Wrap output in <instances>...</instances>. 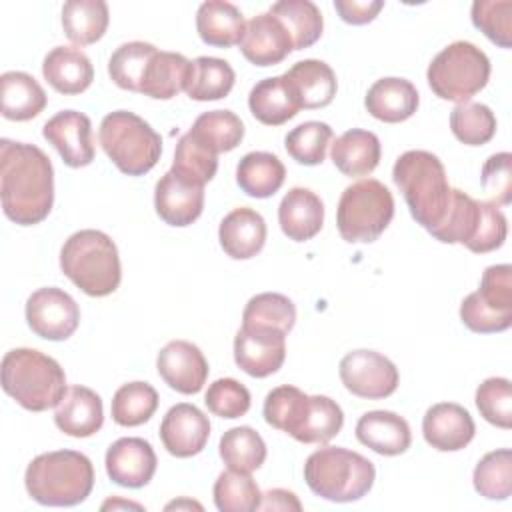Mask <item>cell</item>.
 <instances>
[{
    "instance_id": "6da1fadb",
    "label": "cell",
    "mask_w": 512,
    "mask_h": 512,
    "mask_svg": "<svg viewBox=\"0 0 512 512\" xmlns=\"http://www.w3.org/2000/svg\"><path fill=\"white\" fill-rule=\"evenodd\" d=\"M0 198L6 218L20 226H34L50 214L54 168L38 146L0 140Z\"/></svg>"
},
{
    "instance_id": "7a4b0ae2",
    "label": "cell",
    "mask_w": 512,
    "mask_h": 512,
    "mask_svg": "<svg viewBox=\"0 0 512 512\" xmlns=\"http://www.w3.org/2000/svg\"><path fill=\"white\" fill-rule=\"evenodd\" d=\"M392 180L402 192L412 218L428 232L434 230L452 198L440 158L428 150H408L396 158Z\"/></svg>"
},
{
    "instance_id": "3957f363",
    "label": "cell",
    "mask_w": 512,
    "mask_h": 512,
    "mask_svg": "<svg viewBox=\"0 0 512 512\" xmlns=\"http://www.w3.org/2000/svg\"><path fill=\"white\" fill-rule=\"evenodd\" d=\"M24 486L42 506H76L94 486L90 458L76 450H54L32 458L24 474Z\"/></svg>"
},
{
    "instance_id": "277c9868",
    "label": "cell",
    "mask_w": 512,
    "mask_h": 512,
    "mask_svg": "<svg viewBox=\"0 0 512 512\" xmlns=\"http://www.w3.org/2000/svg\"><path fill=\"white\" fill-rule=\"evenodd\" d=\"M2 390L30 412L60 404L66 394V374L48 354L34 348H14L2 358Z\"/></svg>"
},
{
    "instance_id": "5b68a950",
    "label": "cell",
    "mask_w": 512,
    "mask_h": 512,
    "mask_svg": "<svg viewBox=\"0 0 512 512\" xmlns=\"http://www.w3.org/2000/svg\"><path fill=\"white\" fill-rule=\"evenodd\" d=\"M64 276L84 294L102 298L112 294L122 280L120 256L114 240L100 230H78L60 250Z\"/></svg>"
},
{
    "instance_id": "8992f818",
    "label": "cell",
    "mask_w": 512,
    "mask_h": 512,
    "mask_svg": "<svg viewBox=\"0 0 512 512\" xmlns=\"http://www.w3.org/2000/svg\"><path fill=\"white\" fill-rule=\"evenodd\" d=\"M304 480L324 500L354 502L374 486L376 468L366 456L354 450L324 446L306 458Z\"/></svg>"
},
{
    "instance_id": "52a82bcc",
    "label": "cell",
    "mask_w": 512,
    "mask_h": 512,
    "mask_svg": "<svg viewBox=\"0 0 512 512\" xmlns=\"http://www.w3.org/2000/svg\"><path fill=\"white\" fill-rule=\"evenodd\" d=\"M98 142L112 164L128 176H144L162 154L160 134L138 114L116 110L102 118Z\"/></svg>"
},
{
    "instance_id": "ba28073f",
    "label": "cell",
    "mask_w": 512,
    "mask_h": 512,
    "mask_svg": "<svg viewBox=\"0 0 512 512\" xmlns=\"http://www.w3.org/2000/svg\"><path fill=\"white\" fill-rule=\"evenodd\" d=\"M426 80L438 98L470 102L490 80V60L476 44L456 40L432 58Z\"/></svg>"
},
{
    "instance_id": "9c48e42d",
    "label": "cell",
    "mask_w": 512,
    "mask_h": 512,
    "mask_svg": "<svg viewBox=\"0 0 512 512\" xmlns=\"http://www.w3.org/2000/svg\"><path fill=\"white\" fill-rule=\"evenodd\" d=\"M394 196L374 178L358 180L344 188L338 208L336 226L346 242H374L392 222Z\"/></svg>"
},
{
    "instance_id": "30bf717a",
    "label": "cell",
    "mask_w": 512,
    "mask_h": 512,
    "mask_svg": "<svg viewBox=\"0 0 512 512\" xmlns=\"http://www.w3.org/2000/svg\"><path fill=\"white\" fill-rule=\"evenodd\" d=\"M340 380L358 398L380 400L396 392L400 376L390 358L374 350H352L340 360Z\"/></svg>"
},
{
    "instance_id": "8fae6325",
    "label": "cell",
    "mask_w": 512,
    "mask_h": 512,
    "mask_svg": "<svg viewBox=\"0 0 512 512\" xmlns=\"http://www.w3.org/2000/svg\"><path fill=\"white\" fill-rule=\"evenodd\" d=\"M26 322L30 330L44 340H68L78 328L80 308L62 288H38L26 300Z\"/></svg>"
},
{
    "instance_id": "7c38bea8",
    "label": "cell",
    "mask_w": 512,
    "mask_h": 512,
    "mask_svg": "<svg viewBox=\"0 0 512 512\" xmlns=\"http://www.w3.org/2000/svg\"><path fill=\"white\" fill-rule=\"evenodd\" d=\"M204 182L194 176L170 168L154 188L156 214L170 226H188L202 214Z\"/></svg>"
},
{
    "instance_id": "4fadbf2b",
    "label": "cell",
    "mask_w": 512,
    "mask_h": 512,
    "mask_svg": "<svg viewBox=\"0 0 512 512\" xmlns=\"http://www.w3.org/2000/svg\"><path fill=\"white\" fill-rule=\"evenodd\" d=\"M286 358V334L264 326H242L234 338V362L254 378L278 372Z\"/></svg>"
},
{
    "instance_id": "5bb4252c",
    "label": "cell",
    "mask_w": 512,
    "mask_h": 512,
    "mask_svg": "<svg viewBox=\"0 0 512 512\" xmlns=\"http://www.w3.org/2000/svg\"><path fill=\"white\" fill-rule=\"evenodd\" d=\"M42 136L58 150L66 166L84 168L92 164V122L86 114L78 110H62L42 126Z\"/></svg>"
},
{
    "instance_id": "9a60e30c",
    "label": "cell",
    "mask_w": 512,
    "mask_h": 512,
    "mask_svg": "<svg viewBox=\"0 0 512 512\" xmlns=\"http://www.w3.org/2000/svg\"><path fill=\"white\" fill-rule=\"evenodd\" d=\"M156 370L180 394H196L208 380V362L202 350L188 340L168 342L158 352Z\"/></svg>"
},
{
    "instance_id": "2e32d148",
    "label": "cell",
    "mask_w": 512,
    "mask_h": 512,
    "mask_svg": "<svg viewBox=\"0 0 512 512\" xmlns=\"http://www.w3.org/2000/svg\"><path fill=\"white\" fill-rule=\"evenodd\" d=\"M210 438L208 416L194 404L180 402L172 406L160 424V440L168 454L190 458L204 450Z\"/></svg>"
},
{
    "instance_id": "e0dca14e",
    "label": "cell",
    "mask_w": 512,
    "mask_h": 512,
    "mask_svg": "<svg viewBox=\"0 0 512 512\" xmlns=\"http://www.w3.org/2000/svg\"><path fill=\"white\" fill-rule=\"evenodd\" d=\"M108 478L124 488L146 486L156 472V454L148 440L138 436L118 438L106 450Z\"/></svg>"
},
{
    "instance_id": "ac0fdd59",
    "label": "cell",
    "mask_w": 512,
    "mask_h": 512,
    "mask_svg": "<svg viewBox=\"0 0 512 512\" xmlns=\"http://www.w3.org/2000/svg\"><path fill=\"white\" fill-rule=\"evenodd\" d=\"M476 426L470 412L454 402H440L426 410L422 418L424 440L440 452L466 448L474 438Z\"/></svg>"
},
{
    "instance_id": "d6986e66",
    "label": "cell",
    "mask_w": 512,
    "mask_h": 512,
    "mask_svg": "<svg viewBox=\"0 0 512 512\" xmlns=\"http://www.w3.org/2000/svg\"><path fill=\"white\" fill-rule=\"evenodd\" d=\"M292 50L294 44L288 30L274 14L262 12L246 22L240 52L254 66L280 64Z\"/></svg>"
},
{
    "instance_id": "ffe728a7",
    "label": "cell",
    "mask_w": 512,
    "mask_h": 512,
    "mask_svg": "<svg viewBox=\"0 0 512 512\" xmlns=\"http://www.w3.org/2000/svg\"><path fill=\"white\" fill-rule=\"evenodd\" d=\"M278 224L294 242L314 238L324 226V204L320 196L308 188H290L278 206Z\"/></svg>"
},
{
    "instance_id": "44dd1931",
    "label": "cell",
    "mask_w": 512,
    "mask_h": 512,
    "mask_svg": "<svg viewBox=\"0 0 512 512\" xmlns=\"http://www.w3.org/2000/svg\"><path fill=\"white\" fill-rule=\"evenodd\" d=\"M356 438L380 456H398L410 448L412 432L408 422L390 410H372L358 418Z\"/></svg>"
},
{
    "instance_id": "7402d4cb",
    "label": "cell",
    "mask_w": 512,
    "mask_h": 512,
    "mask_svg": "<svg viewBox=\"0 0 512 512\" xmlns=\"http://www.w3.org/2000/svg\"><path fill=\"white\" fill-rule=\"evenodd\" d=\"M420 104L416 86L406 78H380L376 80L364 98V106L370 116L386 124H398L408 120Z\"/></svg>"
},
{
    "instance_id": "603a6c76",
    "label": "cell",
    "mask_w": 512,
    "mask_h": 512,
    "mask_svg": "<svg viewBox=\"0 0 512 512\" xmlns=\"http://www.w3.org/2000/svg\"><path fill=\"white\" fill-rule=\"evenodd\" d=\"M56 426L74 438H88L104 424L102 398L86 386H70L56 406Z\"/></svg>"
},
{
    "instance_id": "cb8c5ba5",
    "label": "cell",
    "mask_w": 512,
    "mask_h": 512,
    "mask_svg": "<svg viewBox=\"0 0 512 512\" xmlns=\"http://www.w3.org/2000/svg\"><path fill=\"white\" fill-rule=\"evenodd\" d=\"M222 250L234 260L254 258L266 242V222L252 208H234L228 212L218 228Z\"/></svg>"
},
{
    "instance_id": "d4e9b609",
    "label": "cell",
    "mask_w": 512,
    "mask_h": 512,
    "mask_svg": "<svg viewBox=\"0 0 512 512\" xmlns=\"http://www.w3.org/2000/svg\"><path fill=\"white\" fill-rule=\"evenodd\" d=\"M42 74L46 82L60 94L74 96L90 88L94 80V68L90 58L76 46H56L42 62Z\"/></svg>"
},
{
    "instance_id": "484cf974",
    "label": "cell",
    "mask_w": 512,
    "mask_h": 512,
    "mask_svg": "<svg viewBox=\"0 0 512 512\" xmlns=\"http://www.w3.org/2000/svg\"><path fill=\"white\" fill-rule=\"evenodd\" d=\"M300 108L316 110L328 106L336 96V74L322 60H300L284 72Z\"/></svg>"
},
{
    "instance_id": "4316f807",
    "label": "cell",
    "mask_w": 512,
    "mask_h": 512,
    "mask_svg": "<svg viewBox=\"0 0 512 512\" xmlns=\"http://www.w3.org/2000/svg\"><path fill=\"white\" fill-rule=\"evenodd\" d=\"M380 140L374 132L352 128L340 134L330 148L334 166L350 178L368 176L380 162Z\"/></svg>"
},
{
    "instance_id": "83f0119b",
    "label": "cell",
    "mask_w": 512,
    "mask_h": 512,
    "mask_svg": "<svg viewBox=\"0 0 512 512\" xmlns=\"http://www.w3.org/2000/svg\"><path fill=\"white\" fill-rule=\"evenodd\" d=\"M46 102V92L34 76L20 70L0 76V112L6 120H32L46 108Z\"/></svg>"
},
{
    "instance_id": "f1b7e54d",
    "label": "cell",
    "mask_w": 512,
    "mask_h": 512,
    "mask_svg": "<svg viewBox=\"0 0 512 512\" xmlns=\"http://www.w3.org/2000/svg\"><path fill=\"white\" fill-rule=\"evenodd\" d=\"M248 108L266 126H280L302 110L284 74L256 82L248 94Z\"/></svg>"
},
{
    "instance_id": "f546056e",
    "label": "cell",
    "mask_w": 512,
    "mask_h": 512,
    "mask_svg": "<svg viewBox=\"0 0 512 512\" xmlns=\"http://www.w3.org/2000/svg\"><path fill=\"white\" fill-rule=\"evenodd\" d=\"M196 30L204 44L230 48L240 44L246 30V20L234 4L224 0H208L202 2L196 12Z\"/></svg>"
},
{
    "instance_id": "4dcf8cb0",
    "label": "cell",
    "mask_w": 512,
    "mask_h": 512,
    "mask_svg": "<svg viewBox=\"0 0 512 512\" xmlns=\"http://www.w3.org/2000/svg\"><path fill=\"white\" fill-rule=\"evenodd\" d=\"M286 178L282 160L272 152H248L236 166V182L252 198L274 196Z\"/></svg>"
},
{
    "instance_id": "1f68e13d",
    "label": "cell",
    "mask_w": 512,
    "mask_h": 512,
    "mask_svg": "<svg viewBox=\"0 0 512 512\" xmlns=\"http://www.w3.org/2000/svg\"><path fill=\"white\" fill-rule=\"evenodd\" d=\"M110 22L108 4L104 0H68L62 6V28L70 42L88 46L98 42Z\"/></svg>"
},
{
    "instance_id": "d6a6232c",
    "label": "cell",
    "mask_w": 512,
    "mask_h": 512,
    "mask_svg": "<svg viewBox=\"0 0 512 512\" xmlns=\"http://www.w3.org/2000/svg\"><path fill=\"white\" fill-rule=\"evenodd\" d=\"M190 60L180 52L158 50L148 66L142 92L154 100H170L186 88L190 74Z\"/></svg>"
},
{
    "instance_id": "836d02e7",
    "label": "cell",
    "mask_w": 512,
    "mask_h": 512,
    "mask_svg": "<svg viewBox=\"0 0 512 512\" xmlns=\"http://www.w3.org/2000/svg\"><path fill=\"white\" fill-rule=\"evenodd\" d=\"M236 74L232 66L214 56H198L190 64V74L184 92L198 102L220 100L230 94Z\"/></svg>"
},
{
    "instance_id": "e575fe53",
    "label": "cell",
    "mask_w": 512,
    "mask_h": 512,
    "mask_svg": "<svg viewBox=\"0 0 512 512\" xmlns=\"http://www.w3.org/2000/svg\"><path fill=\"white\" fill-rule=\"evenodd\" d=\"M288 30L294 50L312 46L324 30V18L318 6L310 0H280L268 10Z\"/></svg>"
},
{
    "instance_id": "d590c367",
    "label": "cell",
    "mask_w": 512,
    "mask_h": 512,
    "mask_svg": "<svg viewBox=\"0 0 512 512\" xmlns=\"http://www.w3.org/2000/svg\"><path fill=\"white\" fill-rule=\"evenodd\" d=\"M156 52L158 48L150 42L134 40L120 44L108 60V74L112 82L122 90L142 92L148 66Z\"/></svg>"
},
{
    "instance_id": "8d00e7d4",
    "label": "cell",
    "mask_w": 512,
    "mask_h": 512,
    "mask_svg": "<svg viewBox=\"0 0 512 512\" xmlns=\"http://www.w3.org/2000/svg\"><path fill=\"white\" fill-rule=\"evenodd\" d=\"M190 136L214 154L230 152L242 142L244 124L230 110H210L194 120Z\"/></svg>"
},
{
    "instance_id": "74e56055",
    "label": "cell",
    "mask_w": 512,
    "mask_h": 512,
    "mask_svg": "<svg viewBox=\"0 0 512 512\" xmlns=\"http://www.w3.org/2000/svg\"><path fill=\"white\" fill-rule=\"evenodd\" d=\"M480 216V200H474L466 192L452 188V198L442 222L430 230V234L444 244H468L476 232Z\"/></svg>"
},
{
    "instance_id": "f35d334b",
    "label": "cell",
    "mask_w": 512,
    "mask_h": 512,
    "mask_svg": "<svg viewBox=\"0 0 512 512\" xmlns=\"http://www.w3.org/2000/svg\"><path fill=\"white\" fill-rule=\"evenodd\" d=\"M222 462L240 472H254L266 460V444L250 426H236L222 434L218 446Z\"/></svg>"
},
{
    "instance_id": "ab89813d",
    "label": "cell",
    "mask_w": 512,
    "mask_h": 512,
    "mask_svg": "<svg viewBox=\"0 0 512 512\" xmlns=\"http://www.w3.org/2000/svg\"><path fill=\"white\" fill-rule=\"evenodd\" d=\"M158 408V392L148 382L122 384L112 398V420L118 426H140L148 422Z\"/></svg>"
},
{
    "instance_id": "60d3db41",
    "label": "cell",
    "mask_w": 512,
    "mask_h": 512,
    "mask_svg": "<svg viewBox=\"0 0 512 512\" xmlns=\"http://www.w3.org/2000/svg\"><path fill=\"white\" fill-rule=\"evenodd\" d=\"M308 400L310 396L296 386H290V384L278 386L266 394L264 410H262L264 420L272 428L282 430L294 438L306 416Z\"/></svg>"
},
{
    "instance_id": "b9f144b4",
    "label": "cell",
    "mask_w": 512,
    "mask_h": 512,
    "mask_svg": "<svg viewBox=\"0 0 512 512\" xmlns=\"http://www.w3.org/2000/svg\"><path fill=\"white\" fill-rule=\"evenodd\" d=\"M344 424L342 408L328 396H310L306 416L294 440L302 444H326L330 442Z\"/></svg>"
},
{
    "instance_id": "7bdbcfd3",
    "label": "cell",
    "mask_w": 512,
    "mask_h": 512,
    "mask_svg": "<svg viewBox=\"0 0 512 512\" xmlns=\"http://www.w3.org/2000/svg\"><path fill=\"white\" fill-rule=\"evenodd\" d=\"M214 504L220 512H252L258 510L262 492L250 472L228 468L214 482Z\"/></svg>"
},
{
    "instance_id": "ee69618b",
    "label": "cell",
    "mask_w": 512,
    "mask_h": 512,
    "mask_svg": "<svg viewBox=\"0 0 512 512\" xmlns=\"http://www.w3.org/2000/svg\"><path fill=\"white\" fill-rule=\"evenodd\" d=\"M296 322L294 302L278 292H262L248 300L242 326H264L288 334Z\"/></svg>"
},
{
    "instance_id": "f6af8a7d",
    "label": "cell",
    "mask_w": 512,
    "mask_h": 512,
    "mask_svg": "<svg viewBox=\"0 0 512 512\" xmlns=\"http://www.w3.org/2000/svg\"><path fill=\"white\" fill-rule=\"evenodd\" d=\"M474 490L488 500H506L512 494V450L488 452L474 468Z\"/></svg>"
},
{
    "instance_id": "bcb514c9",
    "label": "cell",
    "mask_w": 512,
    "mask_h": 512,
    "mask_svg": "<svg viewBox=\"0 0 512 512\" xmlns=\"http://www.w3.org/2000/svg\"><path fill=\"white\" fill-rule=\"evenodd\" d=\"M450 128L462 144L482 146L496 134V116L486 104L462 102L450 112Z\"/></svg>"
},
{
    "instance_id": "7dc6e473",
    "label": "cell",
    "mask_w": 512,
    "mask_h": 512,
    "mask_svg": "<svg viewBox=\"0 0 512 512\" xmlns=\"http://www.w3.org/2000/svg\"><path fill=\"white\" fill-rule=\"evenodd\" d=\"M330 140H332V128L326 122L308 120L298 124L286 134L284 146H286V152L298 164L316 166L324 160Z\"/></svg>"
},
{
    "instance_id": "c3c4849f",
    "label": "cell",
    "mask_w": 512,
    "mask_h": 512,
    "mask_svg": "<svg viewBox=\"0 0 512 512\" xmlns=\"http://www.w3.org/2000/svg\"><path fill=\"white\" fill-rule=\"evenodd\" d=\"M472 24L496 46H512V2L476 0L472 4Z\"/></svg>"
},
{
    "instance_id": "681fc988",
    "label": "cell",
    "mask_w": 512,
    "mask_h": 512,
    "mask_svg": "<svg viewBox=\"0 0 512 512\" xmlns=\"http://www.w3.org/2000/svg\"><path fill=\"white\" fill-rule=\"evenodd\" d=\"M476 408L480 416L498 426L508 430L512 426V386L508 378H486L476 388Z\"/></svg>"
},
{
    "instance_id": "f907efd6",
    "label": "cell",
    "mask_w": 512,
    "mask_h": 512,
    "mask_svg": "<svg viewBox=\"0 0 512 512\" xmlns=\"http://www.w3.org/2000/svg\"><path fill=\"white\" fill-rule=\"evenodd\" d=\"M204 404L214 416L234 420L250 410V392L234 378H218L208 386Z\"/></svg>"
},
{
    "instance_id": "816d5d0a",
    "label": "cell",
    "mask_w": 512,
    "mask_h": 512,
    "mask_svg": "<svg viewBox=\"0 0 512 512\" xmlns=\"http://www.w3.org/2000/svg\"><path fill=\"white\" fill-rule=\"evenodd\" d=\"M172 168H178L190 176H194L200 182H210L216 176L218 170V154L210 152L206 146H202L196 138L186 132L174 152V164Z\"/></svg>"
},
{
    "instance_id": "f5cc1de1",
    "label": "cell",
    "mask_w": 512,
    "mask_h": 512,
    "mask_svg": "<svg viewBox=\"0 0 512 512\" xmlns=\"http://www.w3.org/2000/svg\"><path fill=\"white\" fill-rule=\"evenodd\" d=\"M508 224L502 210L486 200H480V216L474 236L468 240L466 248L476 254H486L500 248L506 240Z\"/></svg>"
},
{
    "instance_id": "db71d44e",
    "label": "cell",
    "mask_w": 512,
    "mask_h": 512,
    "mask_svg": "<svg viewBox=\"0 0 512 512\" xmlns=\"http://www.w3.org/2000/svg\"><path fill=\"white\" fill-rule=\"evenodd\" d=\"M480 184L488 194V202L496 206H508L512 202V154H492L480 172Z\"/></svg>"
},
{
    "instance_id": "11a10c76",
    "label": "cell",
    "mask_w": 512,
    "mask_h": 512,
    "mask_svg": "<svg viewBox=\"0 0 512 512\" xmlns=\"http://www.w3.org/2000/svg\"><path fill=\"white\" fill-rule=\"evenodd\" d=\"M460 320L472 332L494 334V332H504L512 326V312H498L486 306L480 300V296L472 292L460 304Z\"/></svg>"
},
{
    "instance_id": "9f6ffc18",
    "label": "cell",
    "mask_w": 512,
    "mask_h": 512,
    "mask_svg": "<svg viewBox=\"0 0 512 512\" xmlns=\"http://www.w3.org/2000/svg\"><path fill=\"white\" fill-rule=\"evenodd\" d=\"M476 294L486 306L498 312H512V266H488L482 274L480 288L476 290Z\"/></svg>"
},
{
    "instance_id": "6f0895ef",
    "label": "cell",
    "mask_w": 512,
    "mask_h": 512,
    "mask_svg": "<svg viewBox=\"0 0 512 512\" xmlns=\"http://www.w3.org/2000/svg\"><path fill=\"white\" fill-rule=\"evenodd\" d=\"M334 8L346 24H368L384 8L382 0H334Z\"/></svg>"
},
{
    "instance_id": "680465c9",
    "label": "cell",
    "mask_w": 512,
    "mask_h": 512,
    "mask_svg": "<svg viewBox=\"0 0 512 512\" xmlns=\"http://www.w3.org/2000/svg\"><path fill=\"white\" fill-rule=\"evenodd\" d=\"M258 510H272V512L274 510H296V512H300L302 504L294 492L284 490V488H272L266 494H262Z\"/></svg>"
},
{
    "instance_id": "91938a15",
    "label": "cell",
    "mask_w": 512,
    "mask_h": 512,
    "mask_svg": "<svg viewBox=\"0 0 512 512\" xmlns=\"http://www.w3.org/2000/svg\"><path fill=\"white\" fill-rule=\"evenodd\" d=\"M108 508H136V510H142V506L140 504H136V502H126V500H116V498H112V500H106L104 504H102V510H108Z\"/></svg>"
},
{
    "instance_id": "94428289",
    "label": "cell",
    "mask_w": 512,
    "mask_h": 512,
    "mask_svg": "<svg viewBox=\"0 0 512 512\" xmlns=\"http://www.w3.org/2000/svg\"><path fill=\"white\" fill-rule=\"evenodd\" d=\"M172 508H196V510H202V506L198 504V502H194V500H174V502H170V504H166V510H172Z\"/></svg>"
}]
</instances>
